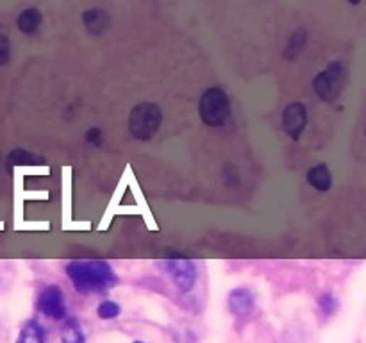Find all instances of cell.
<instances>
[{"instance_id":"8fae6325","label":"cell","mask_w":366,"mask_h":343,"mask_svg":"<svg viewBox=\"0 0 366 343\" xmlns=\"http://www.w3.org/2000/svg\"><path fill=\"white\" fill-rule=\"evenodd\" d=\"M82 20H84L86 29L92 34H102L109 23L108 15L102 9H89L82 15Z\"/></svg>"},{"instance_id":"ffe728a7","label":"cell","mask_w":366,"mask_h":343,"mask_svg":"<svg viewBox=\"0 0 366 343\" xmlns=\"http://www.w3.org/2000/svg\"><path fill=\"white\" fill-rule=\"evenodd\" d=\"M134 343H143V342H134Z\"/></svg>"},{"instance_id":"8992f818","label":"cell","mask_w":366,"mask_h":343,"mask_svg":"<svg viewBox=\"0 0 366 343\" xmlns=\"http://www.w3.org/2000/svg\"><path fill=\"white\" fill-rule=\"evenodd\" d=\"M168 274L174 279L175 286L179 288L181 291H189L196 283V266L192 259L182 256H175V257H168L167 262Z\"/></svg>"},{"instance_id":"2e32d148","label":"cell","mask_w":366,"mask_h":343,"mask_svg":"<svg viewBox=\"0 0 366 343\" xmlns=\"http://www.w3.org/2000/svg\"><path fill=\"white\" fill-rule=\"evenodd\" d=\"M304 41H306V33H304L302 29L296 30V33L293 34L292 41H289L288 50H286V56H288V60H293V57L299 56V50L304 47Z\"/></svg>"},{"instance_id":"277c9868","label":"cell","mask_w":366,"mask_h":343,"mask_svg":"<svg viewBox=\"0 0 366 343\" xmlns=\"http://www.w3.org/2000/svg\"><path fill=\"white\" fill-rule=\"evenodd\" d=\"M341 79H343V64H341L340 61H334V63H331L326 70L320 72L315 77V81H313L315 94L318 95L322 101L333 102L334 99L340 95Z\"/></svg>"},{"instance_id":"5b68a950","label":"cell","mask_w":366,"mask_h":343,"mask_svg":"<svg viewBox=\"0 0 366 343\" xmlns=\"http://www.w3.org/2000/svg\"><path fill=\"white\" fill-rule=\"evenodd\" d=\"M36 308L45 315V317H50L54 320H63L67 317V304H65V295L61 291L60 286L56 284H50V286H45L40 291L36 300Z\"/></svg>"},{"instance_id":"52a82bcc","label":"cell","mask_w":366,"mask_h":343,"mask_svg":"<svg viewBox=\"0 0 366 343\" xmlns=\"http://www.w3.org/2000/svg\"><path fill=\"white\" fill-rule=\"evenodd\" d=\"M307 123V109L300 102H292L282 113V127L293 140H299Z\"/></svg>"},{"instance_id":"9c48e42d","label":"cell","mask_w":366,"mask_h":343,"mask_svg":"<svg viewBox=\"0 0 366 343\" xmlns=\"http://www.w3.org/2000/svg\"><path fill=\"white\" fill-rule=\"evenodd\" d=\"M307 183L318 191H327L333 183V177H331V172L327 168V164H315L313 168H309L307 172Z\"/></svg>"},{"instance_id":"ba28073f","label":"cell","mask_w":366,"mask_h":343,"mask_svg":"<svg viewBox=\"0 0 366 343\" xmlns=\"http://www.w3.org/2000/svg\"><path fill=\"white\" fill-rule=\"evenodd\" d=\"M231 313L236 315L238 318H248L255 311V295L248 288H236L229 293L227 298Z\"/></svg>"},{"instance_id":"3957f363","label":"cell","mask_w":366,"mask_h":343,"mask_svg":"<svg viewBox=\"0 0 366 343\" xmlns=\"http://www.w3.org/2000/svg\"><path fill=\"white\" fill-rule=\"evenodd\" d=\"M161 120H163V115H161V109L157 106L150 104V102H141V104L134 106L133 111H131V135L136 140L147 142V140H150L157 133Z\"/></svg>"},{"instance_id":"7c38bea8","label":"cell","mask_w":366,"mask_h":343,"mask_svg":"<svg viewBox=\"0 0 366 343\" xmlns=\"http://www.w3.org/2000/svg\"><path fill=\"white\" fill-rule=\"evenodd\" d=\"M16 343H45V331L36 320H27Z\"/></svg>"},{"instance_id":"d6986e66","label":"cell","mask_w":366,"mask_h":343,"mask_svg":"<svg viewBox=\"0 0 366 343\" xmlns=\"http://www.w3.org/2000/svg\"><path fill=\"white\" fill-rule=\"evenodd\" d=\"M86 142L92 143V145H100L102 142V131H100L99 127H92L86 135Z\"/></svg>"},{"instance_id":"6da1fadb","label":"cell","mask_w":366,"mask_h":343,"mask_svg":"<svg viewBox=\"0 0 366 343\" xmlns=\"http://www.w3.org/2000/svg\"><path fill=\"white\" fill-rule=\"evenodd\" d=\"M67 276L81 293H100L116 284V274L102 259H74L67 265Z\"/></svg>"},{"instance_id":"9a60e30c","label":"cell","mask_w":366,"mask_h":343,"mask_svg":"<svg viewBox=\"0 0 366 343\" xmlns=\"http://www.w3.org/2000/svg\"><path fill=\"white\" fill-rule=\"evenodd\" d=\"M96 315H99L102 320H115L120 315V306L113 300H104V303L99 304L96 308Z\"/></svg>"},{"instance_id":"30bf717a","label":"cell","mask_w":366,"mask_h":343,"mask_svg":"<svg viewBox=\"0 0 366 343\" xmlns=\"http://www.w3.org/2000/svg\"><path fill=\"white\" fill-rule=\"evenodd\" d=\"M16 26H18L20 33L23 34H34L41 26V13L40 9L36 8H29L23 9L20 13L18 20H16Z\"/></svg>"},{"instance_id":"5bb4252c","label":"cell","mask_w":366,"mask_h":343,"mask_svg":"<svg viewBox=\"0 0 366 343\" xmlns=\"http://www.w3.org/2000/svg\"><path fill=\"white\" fill-rule=\"evenodd\" d=\"M38 163H40V159H38L34 154H29L27 150H22V149L13 150V152L8 156V168L33 167V164H38Z\"/></svg>"},{"instance_id":"e0dca14e","label":"cell","mask_w":366,"mask_h":343,"mask_svg":"<svg viewBox=\"0 0 366 343\" xmlns=\"http://www.w3.org/2000/svg\"><path fill=\"white\" fill-rule=\"evenodd\" d=\"M11 60V41L6 34L0 33V64L9 63Z\"/></svg>"},{"instance_id":"ac0fdd59","label":"cell","mask_w":366,"mask_h":343,"mask_svg":"<svg viewBox=\"0 0 366 343\" xmlns=\"http://www.w3.org/2000/svg\"><path fill=\"white\" fill-rule=\"evenodd\" d=\"M320 306H322V310L326 311L327 315L333 313L334 308H336V300H334V297L331 293H323L322 297H320Z\"/></svg>"},{"instance_id":"7a4b0ae2","label":"cell","mask_w":366,"mask_h":343,"mask_svg":"<svg viewBox=\"0 0 366 343\" xmlns=\"http://www.w3.org/2000/svg\"><path fill=\"white\" fill-rule=\"evenodd\" d=\"M200 118L209 127H222L231 116V102L222 88H209L204 91L199 104Z\"/></svg>"},{"instance_id":"4fadbf2b","label":"cell","mask_w":366,"mask_h":343,"mask_svg":"<svg viewBox=\"0 0 366 343\" xmlns=\"http://www.w3.org/2000/svg\"><path fill=\"white\" fill-rule=\"evenodd\" d=\"M84 332L74 318H68L61 329V343H84Z\"/></svg>"}]
</instances>
